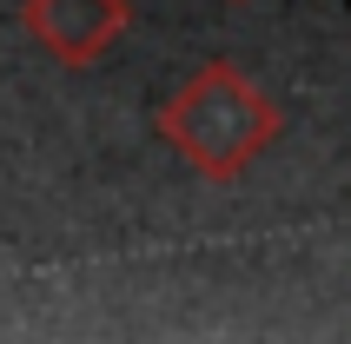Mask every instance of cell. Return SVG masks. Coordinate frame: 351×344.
<instances>
[{
    "instance_id": "6da1fadb",
    "label": "cell",
    "mask_w": 351,
    "mask_h": 344,
    "mask_svg": "<svg viewBox=\"0 0 351 344\" xmlns=\"http://www.w3.org/2000/svg\"><path fill=\"white\" fill-rule=\"evenodd\" d=\"M153 126H159V139H166L199 179H213V186L245 179V166H252L258 153H272V139L285 133L278 106L239 73L232 60H206V66L159 106Z\"/></svg>"
},
{
    "instance_id": "7a4b0ae2",
    "label": "cell",
    "mask_w": 351,
    "mask_h": 344,
    "mask_svg": "<svg viewBox=\"0 0 351 344\" xmlns=\"http://www.w3.org/2000/svg\"><path fill=\"white\" fill-rule=\"evenodd\" d=\"M20 27L34 47L60 66H93L126 27H133V0H20Z\"/></svg>"
},
{
    "instance_id": "3957f363",
    "label": "cell",
    "mask_w": 351,
    "mask_h": 344,
    "mask_svg": "<svg viewBox=\"0 0 351 344\" xmlns=\"http://www.w3.org/2000/svg\"><path fill=\"white\" fill-rule=\"evenodd\" d=\"M232 7H239V0H232Z\"/></svg>"
}]
</instances>
